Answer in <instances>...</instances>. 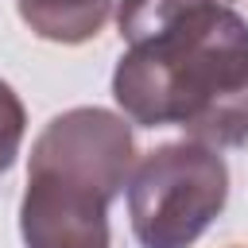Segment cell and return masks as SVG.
Segmentation results:
<instances>
[{
  "mask_svg": "<svg viewBox=\"0 0 248 248\" xmlns=\"http://www.w3.org/2000/svg\"><path fill=\"white\" fill-rule=\"evenodd\" d=\"M19 4V16L23 23L46 39V43H85L93 39L105 19H108V8L112 0H16Z\"/></svg>",
  "mask_w": 248,
  "mask_h": 248,
  "instance_id": "obj_4",
  "label": "cell"
},
{
  "mask_svg": "<svg viewBox=\"0 0 248 248\" xmlns=\"http://www.w3.org/2000/svg\"><path fill=\"white\" fill-rule=\"evenodd\" d=\"M128 50L112 97L143 128L178 124L209 147L248 140V19L225 0H120Z\"/></svg>",
  "mask_w": 248,
  "mask_h": 248,
  "instance_id": "obj_1",
  "label": "cell"
},
{
  "mask_svg": "<svg viewBox=\"0 0 248 248\" xmlns=\"http://www.w3.org/2000/svg\"><path fill=\"white\" fill-rule=\"evenodd\" d=\"M136 140L124 116L81 105L31 143L19 232L27 248H108V202L128 186Z\"/></svg>",
  "mask_w": 248,
  "mask_h": 248,
  "instance_id": "obj_2",
  "label": "cell"
},
{
  "mask_svg": "<svg viewBox=\"0 0 248 248\" xmlns=\"http://www.w3.org/2000/svg\"><path fill=\"white\" fill-rule=\"evenodd\" d=\"M229 202V167L202 140L147 151L128 178V217L143 248H190Z\"/></svg>",
  "mask_w": 248,
  "mask_h": 248,
  "instance_id": "obj_3",
  "label": "cell"
},
{
  "mask_svg": "<svg viewBox=\"0 0 248 248\" xmlns=\"http://www.w3.org/2000/svg\"><path fill=\"white\" fill-rule=\"evenodd\" d=\"M23 128H27L23 101L16 97V89L8 81H0V174L16 163L19 143H23Z\"/></svg>",
  "mask_w": 248,
  "mask_h": 248,
  "instance_id": "obj_5",
  "label": "cell"
}]
</instances>
